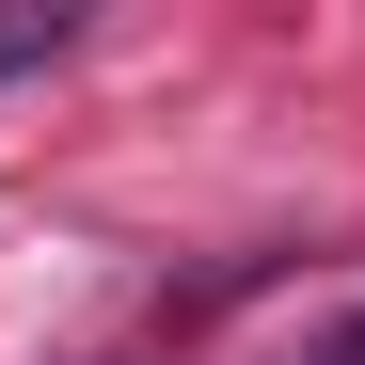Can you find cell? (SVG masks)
<instances>
[{
	"label": "cell",
	"instance_id": "cell-1",
	"mask_svg": "<svg viewBox=\"0 0 365 365\" xmlns=\"http://www.w3.org/2000/svg\"><path fill=\"white\" fill-rule=\"evenodd\" d=\"M32 48H64V16H0V64H32Z\"/></svg>",
	"mask_w": 365,
	"mask_h": 365
}]
</instances>
